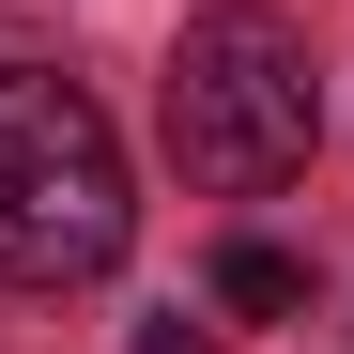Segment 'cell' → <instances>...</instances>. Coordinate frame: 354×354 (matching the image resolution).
Wrapping results in <instances>:
<instances>
[{
  "mask_svg": "<svg viewBox=\"0 0 354 354\" xmlns=\"http://www.w3.org/2000/svg\"><path fill=\"white\" fill-rule=\"evenodd\" d=\"M216 308H247V324L308 308V262H292V247H216Z\"/></svg>",
  "mask_w": 354,
  "mask_h": 354,
  "instance_id": "obj_3",
  "label": "cell"
},
{
  "mask_svg": "<svg viewBox=\"0 0 354 354\" xmlns=\"http://www.w3.org/2000/svg\"><path fill=\"white\" fill-rule=\"evenodd\" d=\"M154 108H169L185 185L262 201V185H292V169H308V139H324V62H308V31H292V16L216 0V16L169 31V93H154Z\"/></svg>",
  "mask_w": 354,
  "mask_h": 354,
  "instance_id": "obj_1",
  "label": "cell"
},
{
  "mask_svg": "<svg viewBox=\"0 0 354 354\" xmlns=\"http://www.w3.org/2000/svg\"><path fill=\"white\" fill-rule=\"evenodd\" d=\"M139 185H124V139L77 77H0V277L16 292H77L124 262Z\"/></svg>",
  "mask_w": 354,
  "mask_h": 354,
  "instance_id": "obj_2",
  "label": "cell"
}]
</instances>
